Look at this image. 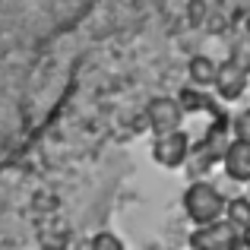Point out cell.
Here are the masks:
<instances>
[{"instance_id": "8", "label": "cell", "mask_w": 250, "mask_h": 250, "mask_svg": "<svg viewBox=\"0 0 250 250\" xmlns=\"http://www.w3.org/2000/svg\"><path fill=\"white\" fill-rule=\"evenodd\" d=\"M225 222H231L234 228H250V196H238V200H228L225 206Z\"/></svg>"}, {"instance_id": "11", "label": "cell", "mask_w": 250, "mask_h": 250, "mask_svg": "<svg viewBox=\"0 0 250 250\" xmlns=\"http://www.w3.org/2000/svg\"><path fill=\"white\" fill-rule=\"evenodd\" d=\"M42 247L44 250H67V244H70V234L67 231H42Z\"/></svg>"}, {"instance_id": "15", "label": "cell", "mask_w": 250, "mask_h": 250, "mask_svg": "<svg viewBox=\"0 0 250 250\" xmlns=\"http://www.w3.org/2000/svg\"><path fill=\"white\" fill-rule=\"evenodd\" d=\"M0 250H16V247H0Z\"/></svg>"}, {"instance_id": "6", "label": "cell", "mask_w": 250, "mask_h": 250, "mask_svg": "<svg viewBox=\"0 0 250 250\" xmlns=\"http://www.w3.org/2000/svg\"><path fill=\"white\" fill-rule=\"evenodd\" d=\"M222 168H225V174L231 177V181L250 184V140L234 136V140L228 143L225 155H222Z\"/></svg>"}, {"instance_id": "10", "label": "cell", "mask_w": 250, "mask_h": 250, "mask_svg": "<svg viewBox=\"0 0 250 250\" xmlns=\"http://www.w3.org/2000/svg\"><path fill=\"white\" fill-rule=\"evenodd\" d=\"M89 250H127V247H124V241L117 238V234L102 231V234H95V238L89 241Z\"/></svg>"}, {"instance_id": "2", "label": "cell", "mask_w": 250, "mask_h": 250, "mask_svg": "<svg viewBox=\"0 0 250 250\" xmlns=\"http://www.w3.org/2000/svg\"><path fill=\"white\" fill-rule=\"evenodd\" d=\"M190 247L193 250H244V231L234 228L231 222L203 225L190 234Z\"/></svg>"}, {"instance_id": "4", "label": "cell", "mask_w": 250, "mask_h": 250, "mask_svg": "<svg viewBox=\"0 0 250 250\" xmlns=\"http://www.w3.org/2000/svg\"><path fill=\"white\" fill-rule=\"evenodd\" d=\"M190 136L184 130H171L165 136H155L152 143V155L162 168H184L190 162Z\"/></svg>"}, {"instance_id": "12", "label": "cell", "mask_w": 250, "mask_h": 250, "mask_svg": "<svg viewBox=\"0 0 250 250\" xmlns=\"http://www.w3.org/2000/svg\"><path fill=\"white\" fill-rule=\"evenodd\" d=\"M231 61L238 63L241 70H247V73H250V38H247L244 44H238V51H234V57H231Z\"/></svg>"}, {"instance_id": "16", "label": "cell", "mask_w": 250, "mask_h": 250, "mask_svg": "<svg viewBox=\"0 0 250 250\" xmlns=\"http://www.w3.org/2000/svg\"><path fill=\"white\" fill-rule=\"evenodd\" d=\"M247 187H250V184H247Z\"/></svg>"}, {"instance_id": "3", "label": "cell", "mask_w": 250, "mask_h": 250, "mask_svg": "<svg viewBox=\"0 0 250 250\" xmlns=\"http://www.w3.org/2000/svg\"><path fill=\"white\" fill-rule=\"evenodd\" d=\"M181 121H184V108L177 98L171 95H159L146 104V124L155 136H165L171 130H181Z\"/></svg>"}, {"instance_id": "5", "label": "cell", "mask_w": 250, "mask_h": 250, "mask_svg": "<svg viewBox=\"0 0 250 250\" xmlns=\"http://www.w3.org/2000/svg\"><path fill=\"white\" fill-rule=\"evenodd\" d=\"M247 85H250V73H247V70H241L234 61L219 63V76H215V92H219L222 102H238V98L247 92Z\"/></svg>"}, {"instance_id": "1", "label": "cell", "mask_w": 250, "mask_h": 250, "mask_svg": "<svg viewBox=\"0 0 250 250\" xmlns=\"http://www.w3.org/2000/svg\"><path fill=\"white\" fill-rule=\"evenodd\" d=\"M225 206H228L225 193L209 181H193L187 190H184V212H187V219L193 222L196 228L222 222Z\"/></svg>"}, {"instance_id": "13", "label": "cell", "mask_w": 250, "mask_h": 250, "mask_svg": "<svg viewBox=\"0 0 250 250\" xmlns=\"http://www.w3.org/2000/svg\"><path fill=\"white\" fill-rule=\"evenodd\" d=\"M234 133H238L241 140H250V108L238 114V121H234Z\"/></svg>"}, {"instance_id": "14", "label": "cell", "mask_w": 250, "mask_h": 250, "mask_svg": "<svg viewBox=\"0 0 250 250\" xmlns=\"http://www.w3.org/2000/svg\"><path fill=\"white\" fill-rule=\"evenodd\" d=\"M244 32H247V35H250V10L244 13Z\"/></svg>"}, {"instance_id": "7", "label": "cell", "mask_w": 250, "mask_h": 250, "mask_svg": "<svg viewBox=\"0 0 250 250\" xmlns=\"http://www.w3.org/2000/svg\"><path fill=\"white\" fill-rule=\"evenodd\" d=\"M187 73H190V83H193V89H209V85H215L219 63H215L212 57H206V54H196L193 61H190Z\"/></svg>"}, {"instance_id": "9", "label": "cell", "mask_w": 250, "mask_h": 250, "mask_svg": "<svg viewBox=\"0 0 250 250\" xmlns=\"http://www.w3.org/2000/svg\"><path fill=\"white\" fill-rule=\"evenodd\" d=\"M177 102H181V108H184V114L187 111H215V104H212V98L209 95H203V89H184L181 95H177Z\"/></svg>"}]
</instances>
